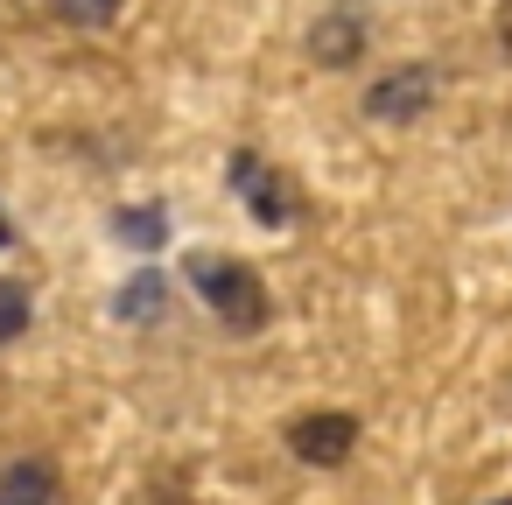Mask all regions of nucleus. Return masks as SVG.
<instances>
[{"label":"nucleus","mask_w":512,"mask_h":505,"mask_svg":"<svg viewBox=\"0 0 512 505\" xmlns=\"http://www.w3.org/2000/svg\"><path fill=\"white\" fill-rule=\"evenodd\" d=\"M162 302H169V281H162V274H134V281L120 288L113 316H127V323H155V316H162Z\"/></svg>","instance_id":"nucleus-7"},{"label":"nucleus","mask_w":512,"mask_h":505,"mask_svg":"<svg viewBox=\"0 0 512 505\" xmlns=\"http://www.w3.org/2000/svg\"><path fill=\"white\" fill-rule=\"evenodd\" d=\"M50 8L71 22V29H106L120 15V0H50Z\"/></svg>","instance_id":"nucleus-10"},{"label":"nucleus","mask_w":512,"mask_h":505,"mask_svg":"<svg viewBox=\"0 0 512 505\" xmlns=\"http://www.w3.org/2000/svg\"><path fill=\"white\" fill-rule=\"evenodd\" d=\"M29 281H0V344H15L22 330H29Z\"/></svg>","instance_id":"nucleus-8"},{"label":"nucleus","mask_w":512,"mask_h":505,"mask_svg":"<svg viewBox=\"0 0 512 505\" xmlns=\"http://www.w3.org/2000/svg\"><path fill=\"white\" fill-rule=\"evenodd\" d=\"M232 190L253 204V218L260 225H288L295 218V197H288V183L260 162V155H232Z\"/></svg>","instance_id":"nucleus-4"},{"label":"nucleus","mask_w":512,"mask_h":505,"mask_svg":"<svg viewBox=\"0 0 512 505\" xmlns=\"http://www.w3.org/2000/svg\"><path fill=\"white\" fill-rule=\"evenodd\" d=\"M162 232H169V218H162V204H141V211H120V239H134V246H162Z\"/></svg>","instance_id":"nucleus-9"},{"label":"nucleus","mask_w":512,"mask_h":505,"mask_svg":"<svg viewBox=\"0 0 512 505\" xmlns=\"http://www.w3.org/2000/svg\"><path fill=\"white\" fill-rule=\"evenodd\" d=\"M498 43H505V57H512V0H505V15H498Z\"/></svg>","instance_id":"nucleus-11"},{"label":"nucleus","mask_w":512,"mask_h":505,"mask_svg":"<svg viewBox=\"0 0 512 505\" xmlns=\"http://www.w3.org/2000/svg\"><path fill=\"white\" fill-rule=\"evenodd\" d=\"M498 505H512V498H498Z\"/></svg>","instance_id":"nucleus-13"},{"label":"nucleus","mask_w":512,"mask_h":505,"mask_svg":"<svg viewBox=\"0 0 512 505\" xmlns=\"http://www.w3.org/2000/svg\"><path fill=\"white\" fill-rule=\"evenodd\" d=\"M365 36H372V29H365V15H358V8H330V15L309 29V57H316L323 71H344V64H358V57H365Z\"/></svg>","instance_id":"nucleus-5"},{"label":"nucleus","mask_w":512,"mask_h":505,"mask_svg":"<svg viewBox=\"0 0 512 505\" xmlns=\"http://www.w3.org/2000/svg\"><path fill=\"white\" fill-rule=\"evenodd\" d=\"M0 246H8V225H0Z\"/></svg>","instance_id":"nucleus-12"},{"label":"nucleus","mask_w":512,"mask_h":505,"mask_svg":"<svg viewBox=\"0 0 512 505\" xmlns=\"http://www.w3.org/2000/svg\"><path fill=\"white\" fill-rule=\"evenodd\" d=\"M428 99H435V71L407 64V71H386V78L365 92V113H372V120H414V113H428Z\"/></svg>","instance_id":"nucleus-3"},{"label":"nucleus","mask_w":512,"mask_h":505,"mask_svg":"<svg viewBox=\"0 0 512 505\" xmlns=\"http://www.w3.org/2000/svg\"><path fill=\"white\" fill-rule=\"evenodd\" d=\"M288 449H295L302 463H316V470H337V463L358 449V414H344V407L295 414V421H288Z\"/></svg>","instance_id":"nucleus-2"},{"label":"nucleus","mask_w":512,"mask_h":505,"mask_svg":"<svg viewBox=\"0 0 512 505\" xmlns=\"http://www.w3.org/2000/svg\"><path fill=\"white\" fill-rule=\"evenodd\" d=\"M190 281H197V295L218 309V323L225 330H239V337H253V330H267V316H274V302H267V281L246 267V260H190Z\"/></svg>","instance_id":"nucleus-1"},{"label":"nucleus","mask_w":512,"mask_h":505,"mask_svg":"<svg viewBox=\"0 0 512 505\" xmlns=\"http://www.w3.org/2000/svg\"><path fill=\"white\" fill-rule=\"evenodd\" d=\"M0 505H57V470L43 456H15L0 470Z\"/></svg>","instance_id":"nucleus-6"}]
</instances>
